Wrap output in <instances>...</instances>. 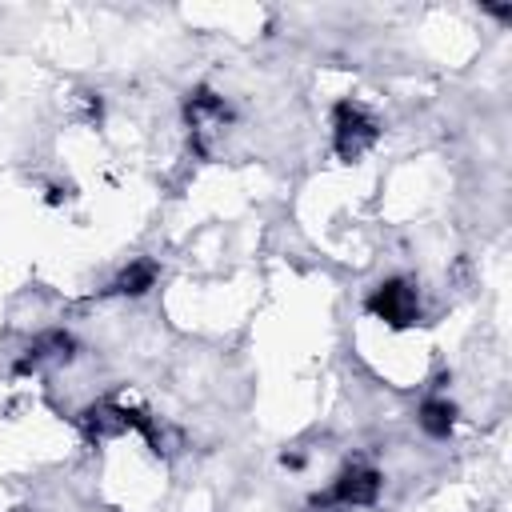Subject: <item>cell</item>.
Listing matches in <instances>:
<instances>
[{"instance_id":"cell-5","label":"cell","mask_w":512,"mask_h":512,"mask_svg":"<svg viewBox=\"0 0 512 512\" xmlns=\"http://www.w3.org/2000/svg\"><path fill=\"white\" fill-rule=\"evenodd\" d=\"M452 424H456V408H452L448 400H424V408H420V428H424L428 436H448Z\"/></svg>"},{"instance_id":"cell-4","label":"cell","mask_w":512,"mask_h":512,"mask_svg":"<svg viewBox=\"0 0 512 512\" xmlns=\"http://www.w3.org/2000/svg\"><path fill=\"white\" fill-rule=\"evenodd\" d=\"M152 280H156V264H152V260H136V264H128V268L116 276L112 292L140 296V292H148V288H152Z\"/></svg>"},{"instance_id":"cell-3","label":"cell","mask_w":512,"mask_h":512,"mask_svg":"<svg viewBox=\"0 0 512 512\" xmlns=\"http://www.w3.org/2000/svg\"><path fill=\"white\" fill-rule=\"evenodd\" d=\"M380 492V472L376 468H348L340 472V480L332 484V492L324 500H340V504H372Z\"/></svg>"},{"instance_id":"cell-1","label":"cell","mask_w":512,"mask_h":512,"mask_svg":"<svg viewBox=\"0 0 512 512\" xmlns=\"http://www.w3.org/2000/svg\"><path fill=\"white\" fill-rule=\"evenodd\" d=\"M380 136V124L352 100H340L332 108V140H336V156L340 160H356L360 152H368Z\"/></svg>"},{"instance_id":"cell-2","label":"cell","mask_w":512,"mask_h":512,"mask_svg":"<svg viewBox=\"0 0 512 512\" xmlns=\"http://www.w3.org/2000/svg\"><path fill=\"white\" fill-rule=\"evenodd\" d=\"M368 312L380 316L384 324L392 328H408L420 320V300H416V288L408 280H384L376 284V292L368 296Z\"/></svg>"}]
</instances>
